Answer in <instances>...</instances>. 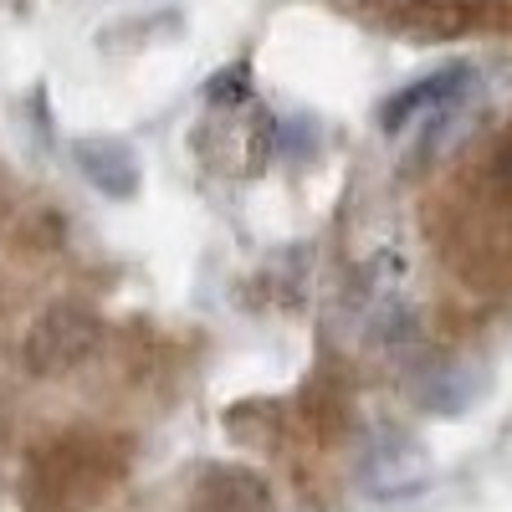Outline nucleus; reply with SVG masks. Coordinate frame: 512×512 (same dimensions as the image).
I'll return each mask as SVG.
<instances>
[{
    "instance_id": "1",
    "label": "nucleus",
    "mask_w": 512,
    "mask_h": 512,
    "mask_svg": "<svg viewBox=\"0 0 512 512\" xmlns=\"http://www.w3.org/2000/svg\"><path fill=\"white\" fill-rule=\"evenodd\" d=\"M195 512H272L262 482H251L246 472H216L200 487Z\"/></svg>"
}]
</instances>
